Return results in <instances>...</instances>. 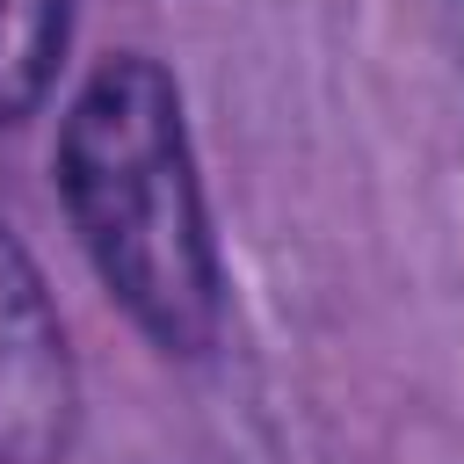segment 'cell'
Listing matches in <instances>:
<instances>
[{"mask_svg":"<svg viewBox=\"0 0 464 464\" xmlns=\"http://www.w3.org/2000/svg\"><path fill=\"white\" fill-rule=\"evenodd\" d=\"M72 435V355L44 276L0 225V464H51Z\"/></svg>","mask_w":464,"mask_h":464,"instance_id":"7a4b0ae2","label":"cell"},{"mask_svg":"<svg viewBox=\"0 0 464 464\" xmlns=\"http://www.w3.org/2000/svg\"><path fill=\"white\" fill-rule=\"evenodd\" d=\"M58 188L72 232L123 312L174 355L218 334V254L181 138V102L160 65H102L58 138Z\"/></svg>","mask_w":464,"mask_h":464,"instance_id":"6da1fadb","label":"cell"},{"mask_svg":"<svg viewBox=\"0 0 464 464\" xmlns=\"http://www.w3.org/2000/svg\"><path fill=\"white\" fill-rule=\"evenodd\" d=\"M65 51V0H0V123L29 116Z\"/></svg>","mask_w":464,"mask_h":464,"instance_id":"3957f363","label":"cell"}]
</instances>
